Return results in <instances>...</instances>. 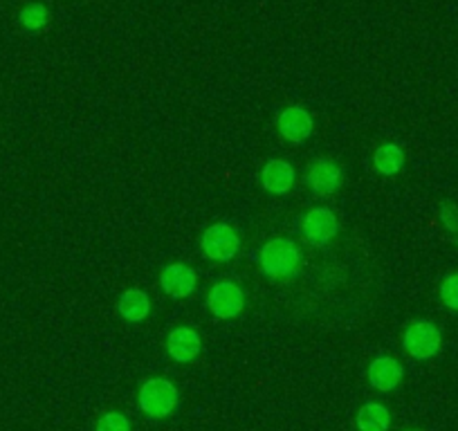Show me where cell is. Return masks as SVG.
I'll return each mask as SVG.
<instances>
[{
	"label": "cell",
	"instance_id": "1",
	"mask_svg": "<svg viewBox=\"0 0 458 431\" xmlns=\"http://www.w3.org/2000/svg\"><path fill=\"white\" fill-rule=\"evenodd\" d=\"M178 389L166 377H148L138 391L140 411L153 420H165L178 409Z\"/></svg>",
	"mask_w": 458,
	"mask_h": 431
},
{
	"label": "cell",
	"instance_id": "2",
	"mask_svg": "<svg viewBox=\"0 0 458 431\" xmlns=\"http://www.w3.org/2000/svg\"><path fill=\"white\" fill-rule=\"evenodd\" d=\"M301 266V249L290 239H272L261 249V267L267 276L285 279Z\"/></svg>",
	"mask_w": 458,
	"mask_h": 431
},
{
	"label": "cell",
	"instance_id": "3",
	"mask_svg": "<svg viewBox=\"0 0 458 431\" xmlns=\"http://www.w3.org/2000/svg\"><path fill=\"white\" fill-rule=\"evenodd\" d=\"M443 346V335L438 326L427 319H418L409 324L403 333V351L409 358L425 362V359L436 358Z\"/></svg>",
	"mask_w": 458,
	"mask_h": 431
},
{
	"label": "cell",
	"instance_id": "4",
	"mask_svg": "<svg viewBox=\"0 0 458 431\" xmlns=\"http://www.w3.org/2000/svg\"><path fill=\"white\" fill-rule=\"evenodd\" d=\"M200 248L202 254H205L207 258H211V261L227 263L239 254L241 239L232 225L216 223V225L205 230V234H202L200 239Z\"/></svg>",
	"mask_w": 458,
	"mask_h": 431
},
{
	"label": "cell",
	"instance_id": "5",
	"mask_svg": "<svg viewBox=\"0 0 458 431\" xmlns=\"http://www.w3.org/2000/svg\"><path fill=\"white\" fill-rule=\"evenodd\" d=\"M207 306L218 319H234L245 308V292L234 281H218L207 294Z\"/></svg>",
	"mask_w": 458,
	"mask_h": 431
},
{
	"label": "cell",
	"instance_id": "6",
	"mask_svg": "<svg viewBox=\"0 0 458 431\" xmlns=\"http://www.w3.org/2000/svg\"><path fill=\"white\" fill-rule=\"evenodd\" d=\"M339 232V221L333 209L328 207H315V209L308 211L301 221V234L315 248L321 245H328L330 241L337 236Z\"/></svg>",
	"mask_w": 458,
	"mask_h": 431
},
{
	"label": "cell",
	"instance_id": "7",
	"mask_svg": "<svg viewBox=\"0 0 458 431\" xmlns=\"http://www.w3.org/2000/svg\"><path fill=\"white\" fill-rule=\"evenodd\" d=\"M276 131L284 139L293 144L306 142L312 135V117L301 106H290L284 108L276 117Z\"/></svg>",
	"mask_w": 458,
	"mask_h": 431
},
{
	"label": "cell",
	"instance_id": "8",
	"mask_svg": "<svg viewBox=\"0 0 458 431\" xmlns=\"http://www.w3.org/2000/svg\"><path fill=\"white\" fill-rule=\"evenodd\" d=\"M198 285V275L184 263H171L160 272V288L171 299H187Z\"/></svg>",
	"mask_w": 458,
	"mask_h": 431
},
{
	"label": "cell",
	"instance_id": "9",
	"mask_svg": "<svg viewBox=\"0 0 458 431\" xmlns=\"http://www.w3.org/2000/svg\"><path fill=\"white\" fill-rule=\"evenodd\" d=\"M166 351H169V358L174 362L180 364H189L200 355L202 351V340L198 335V331L187 326L174 328L166 337Z\"/></svg>",
	"mask_w": 458,
	"mask_h": 431
},
{
	"label": "cell",
	"instance_id": "10",
	"mask_svg": "<svg viewBox=\"0 0 458 431\" xmlns=\"http://www.w3.org/2000/svg\"><path fill=\"white\" fill-rule=\"evenodd\" d=\"M367 377H369V385H371L373 389L389 393V391H394L395 386L403 382L404 368L395 358L382 355V358L373 359V362L369 364Z\"/></svg>",
	"mask_w": 458,
	"mask_h": 431
},
{
	"label": "cell",
	"instance_id": "11",
	"mask_svg": "<svg viewBox=\"0 0 458 431\" xmlns=\"http://www.w3.org/2000/svg\"><path fill=\"white\" fill-rule=\"evenodd\" d=\"M344 173L333 160H317L306 175L308 187L319 196H333L342 187Z\"/></svg>",
	"mask_w": 458,
	"mask_h": 431
},
{
	"label": "cell",
	"instance_id": "12",
	"mask_svg": "<svg viewBox=\"0 0 458 431\" xmlns=\"http://www.w3.org/2000/svg\"><path fill=\"white\" fill-rule=\"evenodd\" d=\"M294 166L288 160H270L261 169V184L266 191L275 193V196H284L294 187Z\"/></svg>",
	"mask_w": 458,
	"mask_h": 431
},
{
	"label": "cell",
	"instance_id": "13",
	"mask_svg": "<svg viewBox=\"0 0 458 431\" xmlns=\"http://www.w3.org/2000/svg\"><path fill=\"white\" fill-rule=\"evenodd\" d=\"M117 312H120L122 319H126L129 324H140L148 317L151 312V299L144 290L140 288H131L126 290L124 294L117 301Z\"/></svg>",
	"mask_w": 458,
	"mask_h": 431
},
{
	"label": "cell",
	"instance_id": "14",
	"mask_svg": "<svg viewBox=\"0 0 458 431\" xmlns=\"http://www.w3.org/2000/svg\"><path fill=\"white\" fill-rule=\"evenodd\" d=\"M360 431H389L391 411L382 402H367L355 416Z\"/></svg>",
	"mask_w": 458,
	"mask_h": 431
},
{
	"label": "cell",
	"instance_id": "15",
	"mask_svg": "<svg viewBox=\"0 0 458 431\" xmlns=\"http://www.w3.org/2000/svg\"><path fill=\"white\" fill-rule=\"evenodd\" d=\"M373 166L380 171L382 175H395L403 171L404 166V151L394 142L380 144L373 153Z\"/></svg>",
	"mask_w": 458,
	"mask_h": 431
},
{
	"label": "cell",
	"instance_id": "16",
	"mask_svg": "<svg viewBox=\"0 0 458 431\" xmlns=\"http://www.w3.org/2000/svg\"><path fill=\"white\" fill-rule=\"evenodd\" d=\"M19 21L25 30H30V32H38V30H43L50 23V12H47V7L41 5V3H30V5H25L23 10H21Z\"/></svg>",
	"mask_w": 458,
	"mask_h": 431
},
{
	"label": "cell",
	"instance_id": "17",
	"mask_svg": "<svg viewBox=\"0 0 458 431\" xmlns=\"http://www.w3.org/2000/svg\"><path fill=\"white\" fill-rule=\"evenodd\" d=\"M438 297H440V301H443L445 308L458 312V272L456 275L445 276L443 283H440V288H438Z\"/></svg>",
	"mask_w": 458,
	"mask_h": 431
},
{
	"label": "cell",
	"instance_id": "18",
	"mask_svg": "<svg viewBox=\"0 0 458 431\" xmlns=\"http://www.w3.org/2000/svg\"><path fill=\"white\" fill-rule=\"evenodd\" d=\"M95 431H131V420L120 411H108L97 420Z\"/></svg>",
	"mask_w": 458,
	"mask_h": 431
},
{
	"label": "cell",
	"instance_id": "19",
	"mask_svg": "<svg viewBox=\"0 0 458 431\" xmlns=\"http://www.w3.org/2000/svg\"><path fill=\"white\" fill-rule=\"evenodd\" d=\"M440 221L447 227L452 234H458V207L456 205H443L440 207Z\"/></svg>",
	"mask_w": 458,
	"mask_h": 431
},
{
	"label": "cell",
	"instance_id": "20",
	"mask_svg": "<svg viewBox=\"0 0 458 431\" xmlns=\"http://www.w3.org/2000/svg\"><path fill=\"white\" fill-rule=\"evenodd\" d=\"M409 431H418V429H409Z\"/></svg>",
	"mask_w": 458,
	"mask_h": 431
}]
</instances>
